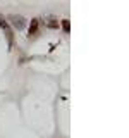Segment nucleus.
Wrapping results in <instances>:
<instances>
[{
    "label": "nucleus",
    "mask_w": 129,
    "mask_h": 138,
    "mask_svg": "<svg viewBox=\"0 0 129 138\" xmlns=\"http://www.w3.org/2000/svg\"><path fill=\"white\" fill-rule=\"evenodd\" d=\"M9 23L16 28V29H19V31H23L24 28H26V19L23 17V16H9Z\"/></svg>",
    "instance_id": "1"
},
{
    "label": "nucleus",
    "mask_w": 129,
    "mask_h": 138,
    "mask_svg": "<svg viewBox=\"0 0 129 138\" xmlns=\"http://www.w3.org/2000/svg\"><path fill=\"white\" fill-rule=\"evenodd\" d=\"M38 24H40V21H38V19H31V24H29L28 33H29V35H33L36 29H38Z\"/></svg>",
    "instance_id": "2"
},
{
    "label": "nucleus",
    "mask_w": 129,
    "mask_h": 138,
    "mask_svg": "<svg viewBox=\"0 0 129 138\" xmlns=\"http://www.w3.org/2000/svg\"><path fill=\"white\" fill-rule=\"evenodd\" d=\"M0 28H2L4 31H9V24H7V21L4 17H0Z\"/></svg>",
    "instance_id": "3"
},
{
    "label": "nucleus",
    "mask_w": 129,
    "mask_h": 138,
    "mask_svg": "<svg viewBox=\"0 0 129 138\" xmlns=\"http://www.w3.org/2000/svg\"><path fill=\"white\" fill-rule=\"evenodd\" d=\"M69 26H71V23L67 21V19H64V21H62V29H64L65 33H69Z\"/></svg>",
    "instance_id": "4"
},
{
    "label": "nucleus",
    "mask_w": 129,
    "mask_h": 138,
    "mask_svg": "<svg viewBox=\"0 0 129 138\" xmlns=\"http://www.w3.org/2000/svg\"><path fill=\"white\" fill-rule=\"evenodd\" d=\"M48 28H57V21H55V19H53V21H52V19H50V21H48Z\"/></svg>",
    "instance_id": "5"
}]
</instances>
